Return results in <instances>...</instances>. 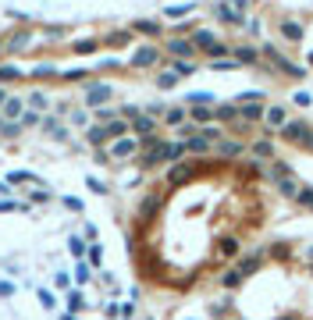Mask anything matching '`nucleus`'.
Here are the masks:
<instances>
[{"label": "nucleus", "instance_id": "19", "mask_svg": "<svg viewBox=\"0 0 313 320\" xmlns=\"http://www.w3.org/2000/svg\"><path fill=\"white\" fill-rule=\"evenodd\" d=\"M68 245H72V253H75V256H82V253H85V242L78 239V235H75L72 242H68Z\"/></svg>", "mask_w": 313, "mask_h": 320}, {"label": "nucleus", "instance_id": "8", "mask_svg": "<svg viewBox=\"0 0 313 320\" xmlns=\"http://www.w3.org/2000/svg\"><path fill=\"white\" fill-rule=\"evenodd\" d=\"M153 61H156V50H150V47L136 54V64H139V68H143V64H153Z\"/></svg>", "mask_w": 313, "mask_h": 320}, {"label": "nucleus", "instance_id": "25", "mask_svg": "<svg viewBox=\"0 0 313 320\" xmlns=\"http://www.w3.org/2000/svg\"><path fill=\"white\" fill-rule=\"evenodd\" d=\"M64 320H75V317H64Z\"/></svg>", "mask_w": 313, "mask_h": 320}, {"label": "nucleus", "instance_id": "17", "mask_svg": "<svg viewBox=\"0 0 313 320\" xmlns=\"http://www.w3.org/2000/svg\"><path fill=\"white\" fill-rule=\"evenodd\" d=\"M14 292H18V288H14V285H11V281H0V299H11V295H14Z\"/></svg>", "mask_w": 313, "mask_h": 320}, {"label": "nucleus", "instance_id": "12", "mask_svg": "<svg viewBox=\"0 0 313 320\" xmlns=\"http://www.w3.org/2000/svg\"><path fill=\"white\" fill-rule=\"evenodd\" d=\"M82 306H85V299H82V292H72V295H68V310H72V313H78Z\"/></svg>", "mask_w": 313, "mask_h": 320}, {"label": "nucleus", "instance_id": "22", "mask_svg": "<svg viewBox=\"0 0 313 320\" xmlns=\"http://www.w3.org/2000/svg\"><path fill=\"white\" fill-rule=\"evenodd\" d=\"M75 274H78V281H85V278H89V267H85V263H78Z\"/></svg>", "mask_w": 313, "mask_h": 320}, {"label": "nucleus", "instance_id": "3", "mask_svg": "<svg viewBox=\"0 0 313 320\" xmlns=\"http://www.w3.org/2000/svg\"><path fill=\"white\" fill-rule=\"evenodd\" d=\"M85 100H89L93 107H100L103 100H110V85H89V89H85Z\"/></svg>", "mask_w": 313, "mask_h": 320}, {"label": "nucleus", "instance_id": "6", "mask_svg": "<svg viewBox=\"0 0 313 320\" xmlns=\"http://www.w3.org/2000/svg\"><path fill=\"white\" fill-rule=\"evenodd\" d=\"M125 132H128V125H125V121H110V125H107V139H121Z\"/></svg>", "mask_w": 313, "mask_h": 320}, {"label": "nucleus", "instance_id": "23", "mask_svg": "<svg viewBox=\"0 0 313 320\" xmlns=\"http://www.w3.org/2000/svg\"><path fill=\"white\" fill-rule=\"evenodd\" d=\"M0 103H7V89L4 85H0Z\"/></svg>", "mask_w": 313, "mask_h": 320}, {"label": "nucleus", "instance_id": "5", "mask_svg": "<svg viewBox=\"0 0 313 320\" xmlns=\"http://www.w3.org/2000/svg\"><path fill=\"white\" fill-rule=\"evenodd\" d=\"M7 181H11V185H29V181L43 185V181H39V178H36L32 171H11V174H7Z\"/></svg>", "mask_w": 313, "mask_h": 320}, {"label": "nucleus", "instance_id": "14", "mask_svg": "<svg viewBox=\"0 0 313 320\" xmlns=\"http://www.w3.org/2000/svg\"><path fill=\"white\" fill-rule=\"evenodd\" d=\"M11 210H21V214H29L32 207H29V203H0V214H11Z\"/></svg>", "mask_w": 313, "mask_h": 320}, {"label": "nucleus", "instance_id": "10", "mask_svg": "<svg viewBox=\"0 0 313 320\" xmlns=\"http://www.w3.org/2000/svg\"><path fill=\"white\" fill-rule=\"evenodd\" d=\"M89 143H96V146H100V143H107V128H103V125L89 128Z\"/></svg>", "mask_w": 313, "mask_h": 320}, {"label": "nucleus", "instance_id": "4", "mask_svg": "<svg viewBox=\"0 0 313 320\" xmlns=\"http://www.w3.org/2000/svg\"><path fill=\"white\" fill-rule=\"evenodd\" d=\"M21 107H25V103H21V96H7V103H4V121H14L18 114H25Z\"/></svg>", "mask_w": 313, "mask_h": 320}, {"label": "nucleus", "instance_id": "13", "mask_svg": "<svg viewBox=\"0 0 313 320\" xmlns=\"http://www.w3.org/2000/svg\"><path fill=\"white\" fill-rule=\"evenodd\" d=\"M29 199H32V203H50V199H54V192H47V189H36V192H29Z\"/></svg>", "mask_w": 313, "mask_h": 320}, {"label": "nucleus", "instance_id": "1", "mask_svg": "<svg viewBox=\"0 0 313 320\" xmlns=\"http://www.w3.org/2000/svg\"><path fill=\"white\" fill-rule=\"evenodd\" d=\"M274 224V196L260 164L221 146L214 160H178L136 210L132 260L143 281L192 292L225 281Z\"/></svg>", "mask_w": 313, "mask_h": 320}, {"label": "nucleus", "instance_id": "7", "mask_svg": "<svg viewBox=\"0 0 313 320\" xmlns=\"http://www.w3.org/2000/svg\"><path fill=\"white\" fill-rule=\"evenodd\" d=\"M132 150H136V143H132V139H118V143H114V157H128Z\"/></svg>", "mask_w": 313, "mask_h": 320}, {"label": "nucleus", "instance_id": "15", "mask_svg": "<svg viewBox=\"0 0 313 320\" xmlns=\"http://www.w3.org/2000/svg\"><path fill=\"white\" fill-rule=\"evenodd\" d=\"M167 50H171V54H189V50H192V43H185V39H174Z\"/></svg>", "mask_w": 313, "mask_h": 320}, {"label": "nucleus", "instance_id": "21", "mask_svg": "<svg viewBox=\"0 0 313 320\" xmlns=\"http://www.w3.org/2000/svg\"><path fill=\"white\" fill-rule=\"evenodd\" d=\"M64 207H68V210H82V203H78L75 196H64Z\"/></svg>", "mask_w": 313, "mask_h": 320}, {"label": "nucleus", "instance_id": "24", "mask_svg": "<svg viewBox=\"0 0 313 320\" xmlns=\"http://www.w3.org/2000/svg\"><path fill=\"white\" fill-rule=\"evenodd\" d=\"M4 125H7V121H4V114H0V132H4Z\"/></svg>", "mask_w": 313, "mask_h": 320}, {"label": "nucleus", "instance_id": "26", "mask_svg": "<svg viewBox=\"0 0 313 320\" xmlns=\"http://www.w3.org/2000/svg\"><path fill=\"white\" fill-rule=\"evenodd\" d=\"M0 50H4V47H0Z\"/></svg>", "mask_w": 313, "mask_h": 320}, {"label": "nucleus", "instance_id": "9", "mask_svg": "<svg viewBox=\"0 0 313 320\" xmlns=\"http://www.w3.org/2000/svg\"><path fill=\"white\" fill-rule=\"evenodd\" d=\"M18 75H21V72H18L14 64H0V82H14Z\"/></svg>", "mask_w": 313, "mask_h": 320}, {"label": "nucleus", "instance_id": "20", "mask_svg": "<svg viewBox=\"0 0 313 320\" xmlns=\"http://www.w3.org/2000/svg\"><path fill=\"white\" fill-rule=\"evenodd\" d=\"M136 128H139V132H153V121H146V118H139V121H136Z\"/></svg>", "mask_w": 313, "mask_h": 320}, {"label": "nucleus", "instance_id": "2", "mask_svg": "<svg viewBox=\"0 0 313 320\" xmlns=\"http://www.w3.org/2000/svg\"><path fill=\"white\" fill-rule=\"evenodd\" d=\"M228 303L214 306L228 320H313V249L274 242L256 249L225 281Z\"/></svg>", "mask_w": 313, "mask_h": 320}, {"label": "nucleus", "instance_id": "18", "mask_svg": "<svg viewBox=\"0 0 313 320\" xmlns=\"http://www.w3.org/2000/svg\"><path fill=\"white\" fill-rule=\"evenodd\" d=\"M18 132H21V121H7L4 125V135H18Z\"/></svg>", "mask_w": 313, "mask_h": 320}, {"label": "nucleus", "instance_id": "11", "mask_svg": "<svg viewBox=\"0 0 313 320\" xmlns=\"http://www.w3.org/2000/svg\"><path fill=\"white\" fill-rule=\"evenodd\" d=\"M39 303H43L47 310H54V306H57V295H54L50 288H39Z\"/></svg>", "mask_w": 313, "mask_h": 320}, {"label": "nucleus", "instance_id": "16", "mask_svg": "<svg viewBox=\"0 0 313 320\" xmlns=\"http://www.w3.org/2000/svg\"><path fill=\"white\" fill-rule=\"evenodd\" d=\"M29 103H32L36 110H43V107H47V96H43V93H32V96H29Z\"/></svg>", "mask_w": 313, "mask_h": 320}]
</instances>
